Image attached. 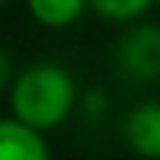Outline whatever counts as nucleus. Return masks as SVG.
<instances>
[{
    "label": "nucleus",
    "mask_w": 160,
    "mask_h": 160,
    "mask_svg": "<svg viewBox=\"0 0 160 160\" xmlns=\"http://www.w3.org/2000/svg\"><path fill=\"white\" fill-rule=\"evenodd\" d=\"M7 101H10V116L47 135L75 113L78 85L63 63L38 60L16 69L7 88Z\"/></svg>",
    "instance_id": "1"
},
{
    "label": "nucleus",
    "mask_w": 160,
    "mask_h": 160,
    "mask_svg": "<svg viewBox=\"0 0 160 160\" xmlns=\"http://www.w3.org/2000/svg\"><path fill=\"white\" fill-rule=\"evenodd\" d=\"M116 69L129 82H160V25L157 22H129L113 50Z\"/></svg>",
    "instance_id": "2"
},
{
    "label": "nucleus",
    "mask_w": 160,
    "mask_h": 160,
    "mask_svg": "<svg viewBox=\"0 0 160 160\" xmlns=\"http://www.w3.org/2000/svg\"><path fill=\"white\" fill-rule=\"evenodd\" d=\"M126 151L138 160H160V101H138L119 122Z\"/></svg>",
    "instance_id": "3"
},
{
    "label": "nucleus",
    "mask_w": 160,
    "mask_h": 160,
    "mask_svg": "<svg viewBox=\"0 0 160 160\" xmlns=\"http://www.w3.org/2000/svg\"><path fill=\"white\" fill-rule=\"evenodd\" d=\"M0 160H53L47 135L19 122L16 116H0Z\"/></svg>",
    "instance_id": "4"
},
{
    "label": "nucleus",
    "mask_w": 160,
    "mask_h": 160,
    "mask_svg": "<svg viewBox=\"0 0 160 160\" xmlns=\"http://www.w3.org/2000/svg\"><path fill=\"white\" fill-rule=\"evenodd\" d=\"M25 10L44 28H69L88 13V0H25Z\"/></svg>",
    "instance_id": "5"
},
{
    "label": "nucleus",
    "mask_w": 160,
    "mask_h": 160,
    "mask_svg": "<svg viewBox=\"0 0 160 160\" xmlns=\"http://www.w3.org/2000/svg\"><path fill=\"white\" fill-rule=\"evenodd\" d=\"M151 7H157V0H88V10L104 19V22H138L151 13Z\"/></svg>",
    "instance_id": "6"
},
{
    "label": "nucleus",
    "mask_w": 160,
    "mask_h": 160,
    "mask_svg": "<svg viewBox=\"0 0 160 160\" xmlns=\"http://www.w3.org/2000/svg\"><path fill=\"white\" fill-rule=\"evenodd\" d=\"M75 110H85L91 119H98L104 110H107V98H104V91H91V94H78V104H75Z\"/></svg>",
    "instance_id": "7"
},
{
    "label": "nucleus",
    "mask_w": 160,
    "mask_h": 160,
    "mask_svg": "<svg viewBox=\"0 0 160 160\" xmlns=\"http://www.w3.org/2000/svg\"><path fill=\"white\" fill-rule=\"evenodd\" d=\"M13 75H16V63L10 57V50L0 47V94H7L10 82H13Z\"/></svg>",
    "instance_id": "8"
},
{
    "label": "nucleus",
    "mask_w": 160,
    "mask_h": 160,
    "mask_svg": "<svg viewBox=\"0 0 160 160\" xmlns=\"http://www.w3.org/2000/svg\"><path fill=\"white\" fill-rule=\"evenodd\" d=\"M7 3H10V0H0V10H3V7H7Z\"/></svg>",
    "instance_id": "9"
},
{
    "label": "nucleus",
    "mask_w": 160,
    "mask_h": 160,
    "mask_svg": "<svg viewBox=\"0 0 160 160\" xmlns=\"http://www.w3.org/2000/svg\"><path fill=\"white\" fill-rule=\"evenodd\" d=\"M157 3H160V0H157Z\"/></svg>",
    "instance_id": "10"
}]
</instances>
